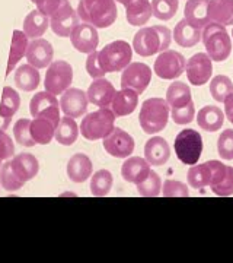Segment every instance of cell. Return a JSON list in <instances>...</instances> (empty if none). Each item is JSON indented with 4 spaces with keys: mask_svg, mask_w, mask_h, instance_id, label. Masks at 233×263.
<instances>
[{
    "mask_svg": "<svg viewBox=\"0 0 233 263\" xmlns=\"http://www.w3.org/2000/svg\"><path fill=\"white\" fill-rule=\"evenodd\" d=\"M172 40V32L168 27L153 25L144 27L136 32L133 38V48L141 57H150L156 53L168 50Z\"/></svg>",
    "mask_w": 233,
    "mask_h": 263,
    "instance_id": "1",
    "label": "cell"
},
{
    "mask_svg": "<svg viewBox=\"0 0 233 263\" xmlns=\"http://www.w3.org/2000/svg\"><path fill=\"white\" fill-rule=\"evenodd\" d=\"M76 12L95 28H110L118 16L115 0H80Z\"/></svg>",
    "mask_w": 233,
    "mask_h": 263,
    "instance_id": "2",
    "label": "cell"
},
{
    "mask_svg": "<svg viewBox=\"0 0 233 263\" xmlns=\"http://www.w3.org/2000/svg\"><path fill=\"white\" fill-rule=\"evenodd\" d=\"M201 40L207 54L215 62H224L232 53V40L223 25L210 22L203 29Z\"/></svg>",
    "mask_w": 233,
    "mask_h": 263,
    "instance_id": "3",
    "label": "cell"
},
{
    "mask_svg": "<svg viewBox=\"0 0 233 263\" xmlns=\"http://www.w3.org/2000/svg\"><path fill=\"white\" fill-rule=\"evenodd\" d=\"M168 119L169 105L163 98H149L140 108V126L147 135L163 130L168 124Z\"/></svg>",
    "mask_w": 233,
    "mask_h": 263,
    "instance_id": "4",
    "label": "cell"
},
{
    "mask_svg": "<svg viewBox=\"0 0 233 263\" xmlns=\"http://www.w3.org/2000/svg\"><path fill=\"white\" fill-rule=\"evenodd\" d=\"M133 47L124 40H117L107 44L98 51V62L105 73H114L124 70L131 63Z\"/></svg>",
    "mask_w": 233,
    "mask_h": 263,
    "instance_id": "5",
    "label": "cell"
},
{
    "mask_svg": "<svg viewBox=\"0 0 233 263\" xmlns=\"http://www.w3.org/2000/svg\"><path fill=\"white\" fill-rule=\"evenodd\" d=\"M115 123V114L110 108H99L98 111L86 114L80 124L82 136L88 141L105 139L112 130Z\"/></svg>",
    "mask_w": 233,
    "mask_h": 263,
    "instance_id": "6",
    "label": "cell"
},
{
    "mask_svg": "<svg viewBox=\"0 0 233 263\" xmlns=\"http://www.w3.org/2000/svg\"><path fill=\"white\" fill-rule=\"evenodd\" d=\"M174 148H175L178 160L186 165H194L201 158L203 138L194 129H184L177 135Z\"/></svg>",
    "mask_w": 233,
    "mask_h": 263,
    "instance_id": "7",
    "label": "cell"
},
{
    "mask_svg": "<svg viewBox=\"0 0 233 263\" xmlns=\"http://www.w3.org/2000/svg\"><path fill=\"white\" fill-rule=\"evenodd\" d=\"M72 81H73V67L65 60H56L48 66L44 86L47 92L58 95L63 94L70 88Z\"/></svg>",
    "mask_w": 233,
    "mask_h": 263,
    "instance_id": "8",
    "label": "cell"
},
{
    "mask_svg": "<svg viewBox=\"0 0 233 263\" xmlns=\"http://www.w3.org/2000/svg\"><path fill=\"white\" fill-rule=\"evenodd\" d=\"M186 60L185 57L175 50H165L155 60L153 70L160 79L172 81L184 73Z\"/></svg>",
    "mask_w": 233,
    "mask_h": 263,
    "instance_id": "9",
    "label": "cell"
},
{
    "mask_svg": "<svg viewBox=\"0 0 233 263\" xmlns=\"http://www.w3.org/2000/svg\"><path fill=\"white\" fill-rule=\"evenodd\" d=\"M210 171H211V180L210 187L213 193L217 196H230L233 195V167L224 165L220 161H207Z\"/></svg>",
    "mask_w": 233,
    "mask_h": 263,
    "instance_id": "10",
    "label": "cell"
},
{
    "mask_svg": "<svg viewBox=\"0 0 233 263\" xmlns=\"http://www.w3.org/2000/svg\"><path fill=\"white\" fill-rule=\"evenodd\" d=\"M152 81V69L146 63L134 62L122 70L121 88H130L141 94Z\"/></svg>",
    "mask_w": 233,
    "mask_h": 263,
    "instance_id": "11",
    "label": "cell"
},
{
    "mask_svg": "<svg viewBox=\"0 0 233 263\" xmlns=\"http://www.w3.org/2000/svg\"><path fill=\"white\" fill-rule=\"evenodd\" d=\"M213 60L205 53H196L188 59L185 65L188 81L196 86L207 84L213 73Z\"/></svg>",
    "mask_w": 233,
    "mask_h": 263,
    "instance_id": "12",
    "label": "cell"
},
{
    "mask_svg": "<svg viewBox=\"0 0 233 263\" xmlns=\"http://www.w3.org/2000/svg\"><path fill=\"white\" fill-rule=\"evenodd\" d=\"M103 149L115 158H129L134 151V139L125 130L114 127L103 141Z\"/></svg>",
    "mask_w": 233,
    "mask_h": 263,
    "instance_id": "13",
    "label": "cell"
},
{
    "mask_svg": "<svg viewBox=\"0 0 233 263\" xmlns=\"http://www.w3.org/2000/svg\"><path fill=\"white\" fill-rule=\"evenodd\" d=\"M29 111L32 117H46L58 124L60 122V110L56 95L47 91H41L32 97L29 103Z\"/></svg>",
    "mask_w": 233,
    "mask_h": 263,
    "instance_id": "14",
    "label": "cell"
},
{
    "mask_svg": "<svg viewBox=\"0 0 233 263\" xmlns=\"http://www.w3.org/2000/svg\"><path fill=\"white\" fill-rule=\"evenodd\" d=\"M77 25H79V15L70 6V3L50 18V27L58 37H70Z\"/></svg>",
    "mask_w": 233,
    "mask_h": 263,
    "instance_id": "15",
    "label": "cell"
},
{
    "mask_svg": "<svg viewBox=\"0 0 233 263\" xmlns=\"http://www.w3.org/2000/svg\"><path fill=\"white\" fill-rule=\"evenodd\" d=\"M70 40L77 51L91 54L96 51V47L99 44V34L91 24H79L72 32Z\"/></svg>",
    "mask_w": 233,
    "mask_h": 263,
    "instance_id": "16",
    "label": "cell"
},
{
    "mask_svg": "<svg viewBox=\"0 0 233 263\" xmlns=\"http://www.w3.org/2000/svg\"><path fill=\"white\" fill-rule=\"evenodd\" d=\"M60 107L63 113L72 119L82 117L88 110V95L79 88H69L60 98Z\"/></svg>",
    "mask_w": 233,
    "mask_h": 263,
    "instance_id": "17",
    "label": "cell"
},
{
    "mask_svg": "<svg viewBox=\"0 0 233 263\" xmlns=\"http://www.w3.org/2000/svg\"><path fill=\"white\" fill-rule=\"evenodd\" d=\"M53 54H54V50L50 41H47L44 38H35L28 44L25 56L29 65L37 69H44L48 65H51Z\"/></svg>",
    "mask_w": 233,
    "mask_h": 263,
    "instance_id": "18",
    "label": "cell"
},
{
    "mask_svg": "<svg viewBox=\"0 0 233 263\" xmlns=\"http://www.w3.org/2000/svg\"><path fill=\"white\" fill-rule=\"evenodd\" d=\"M8 164H9L12 173L15 174V177L22 184L34 179L39 171L38 160L31 154H18L13 157V160L8 161Z\"/></svg>",
    "mask_w": 233,
    "mask_h": 263,
    "instance_id": "19",
    "label": "cell"
},
{
    "mask_svg": "<svg viewBox=\"0 0 233 263\" xmlns=\"http://www.w3.org/2000/svg\"><path fill=\"white\" fill-rule=\"evenodd\" d=\"M115 88L108 79L98 78L96 81H93L89 89H88V101L92 103L93 105H98L99 108H105L108 105H111L112 98L115 95Z\"/></svg>",
    "mask_w": 233,
    "mask_h": 263,
    "instance_id": "20",
    "label": "cell"
},
{
    "mask_svg": "<svg viewBox=\"0 0 233 263\" xmlns=\"http://www.w3.org/2000/svg\"><path fill=\"white\" fill-rule=\"evenodd\" d=\"M152 171L150 164L144 158L140 157H131L129 160H125L122 162L121 167V176L122 179L133 184H139L143 180L149 176V173Z\"/></svg>",
    "mask_w": 233,
    "mask_h": 263,
    "instance_id": "21",
    "label": "cell"
},
{
    "mask_svg": "<svg viewBox=\"0 0 233 263\" xmlns=\"http://www.w3.org/2000/svg\"><path fill=\"white\" fill-rule=\"evenodd\" d=\"M139 104V94L130 88H122L121 91H117L111 103L112 113L115 117H125L131 114Z\"/></svg>",
    "mask_w": 233,
    "mask_h": 263,
    "instance_id": "22",
    "label": "cell"
},
{
    "mask_svg": "<svg viewBox=\"0 0 233 263\" xmlns=\"http://www.w3.org/2000/svg\"><path fill=\"white\" fill-rule=\"evenodd\" d=\"M20 105V97L19 94L12 89L10 86L3 88L2 94V103H0V129L5 130L10 124L12 117L16 114Z\"/></svg>",
    "mask_w": 233,
    "mask_h": 263,
    "instance_id": "23",
    "label": "cell"
},
{
    "mask_svg": "<svg viewBox=\"0 0 233 263\" xmlns=\"http://www.w3.org/2000/svg\"><path fill=\"white\" fill-rule=\"evenodd\" d=\"M144 157L150 165L159 167V165L166 164L171 157V148H169L168 142L160 136H155L149 139L144 146Z\"/></svg>",
    "mask_w": 233,
    "mask_h": 263,
    "instance_id": "24",
    "label": "cell"
},
{
    "mask_svg": "<svg viewBox=\"0 0 233 263\" xmlns=\"http://www.w3.org/2000/svg\"><path fill=\"white\" fill-rule=\"evenodd\" d=\"M67 176L75 183H83L92 176V161L84 154H75L67 162Z\"/></svg>",
    "mask_w": 233,
    "mask_h": 263,
    "instance_id": "25",
    "label": "cell"
},
{
    "mask_svg": "<svg viewBox=\"0 0 233 263\" xmlns=\"http://www.w3.org/2000/svg\"><path fill=\"white\" fill-rule=\"evenodd\" d=\"M208 5L210 0H186L184 16L197 28H204L207 24H210Z\"/></svg>",
    "mask_w": 233,
    "mask_h": 263,
    "instance_id": "26",
    "label": "cell"
},
{
    "mask_svg": "<svg viewBox=\"0 0 233 263\" xmlns=\"http://www.w3.org/2000/svg\"><path fill=\"white\" fill-rule=\"evenodd\" d=\"M201 28H197L193 24H189L185 18L179 21L174 29V38L178 46L184 48H191L197 46L201 41Z\"/></svg>",
    "mask_w": 233,
    "mask_h": 263,
    "instance_id": "27",
    "label": "cell"
},
{
    "mask_svg": "<svg viewBox=\"0 0 233 263\" xmlns=\"http://www.w3.org/2000/svg\"><path fill=\"white\" fill-rule=\"evenodd\" d=\"M152 16V2L150 0H131L125 5V18L133 27H141L147 24Z\"/></svg>",
    "mask_w": 233,
    "mask_h": 263,
    "instance_id": "28",
    "label": "cell"
},
{
    "mask_svg": "<svg viewBox=\"0 0 233 263\" xmlns=\"http://www.w3.org/2000/svg\"><path fill=\"white\" fill-rule=\"evenodd\" d=\"M57 123L46 119V117H34V120H31V136L35 141V143L39 145H48L53 141L54 133H56Z\"/></svg>",
    "mask_w": 233,
    "mask_h": 263,
    "instance_id": "29",
    "label": "cell"
},
{
    "mask_svg": "<svg viewBox=\"0 0 233 263\" xmlns=\"http://www.w3.org/2000/svg\"><path fill=\"white\" fill-rule=\"evenodd\" d=\"M198 126L205 132H217L224 123V113L216 105H205L197 116Z\"/></svg>",
    "mask_w": 233,
    "mask_h": 263,
    "instance_id": "30",
    "label": "cell"
},
{
    "mask_svg": "<svg viewBox=\"0 0 233 263\" xmlns=\"http://www.w3.org/2000/svg\"><path fill=\"white\" fill-rule=\"evenodd\" d=\"M208 18L223 27L233 25V0H210Z\"/></svg>",
    "mask_w": 233,
    "mask_h": 263,
    "instance_id": "31",
    "label": "cell"
},
{
    "mask_svg": "<svg viewBox=\"0 0 233 263\" xmlns=\"http://www.w3.org/2000/svg\"><path fill=\"white\" fill-rule=\"evenodd\" d=\"M50 25V18L41 13L39 10H32L24 19V32L28 38H39L44 35V32Z\"/></svg>",
    "mask_w": 233,
    "mask_h": 263,
    "instance_id": "32",
    "label": "cell"
},
{
    "mask_svg": "<svg viewBox=\"0 0 233 263\" xmlns=\"http://www.w3.org/2000/svg\"><path fill=\"white\" fill-rule=\"evenodd\" d=\"M15 85L19 89L25 91V92H31L35 91L39 85V72L37 67L28 65L19 66L15 72Z\"/></svg>",
    "mask_w": 233,
    "mask_h": 263,
    "instance_id": "33",
    "label": "cell"
},
{
    "mask_svg": "<svg viewBox=\"0 0 233 263\" xmlns=\"http://www.w3.org/2000/svg\"><path fill=\"white\" fill-rule=\"evenodd\" d=\"M166 103L171 108L185 107L193 103L189 86L184 82H172L166 91Z\"/></svg>",
    "mask_w": 233,
    "mask_h": 263,
    "instance_id": "34",
    "label": "cell"
},
{
    "mask_svg": "<svg viewBox=\"0 0 233 263\" xmlns=\"http://www.w3.org/2000/svg\"><path fill=\"white\" fill-rule=\"evenodd\" d=\"M79 136V129H77V124H76L75 119L66 116L61 117L60 122L57 124L56 133H54V138L60 145H65V146H70L73 145Z\"/></svg>",
    "mask_w": 233,
    "mask_h": 263,
    "instance_id": "35",
    "label": "cell"
},
{
    "mask_svg": "<svg viewBox=\"0 0 233 263\" xmlns=\"http://www.w3.org/2000/svg\"><path fill=\"white\" fill-rule=\"evenodd\" d=\"M27 48H28V37L24 31H13V38H12V47H10L9 62H8V70L6 75H9L12 69L16 66L19 60L27 54Z\"/></svg>",
    "mask_w": 233,
    "mask_h": 263,
    "instance_id": "36",
    "label": "cell"
},
{
    "mask_svg": "<svg viewBox=\"0 0 233 263\" xmlns=\"http://www.w3.org/2000/svg\"><path fill=\"white\" fill-rule=\"evenodd\" d=\"M112 183L114 179L111 173L108 170H99L93 174L91 180V193L96 197L107 196L111 190Z\"/></svg>",
    "mask_w": 233,
    "mask_h": 263,
    "instance_id": "37",
    "label": "cell"
},
{
    "mask_svg": "<svg viewBox=\"0 0 233 263\" xmlns=\"http://www.w3.org/2000/svg\"><path fill=\"white\" fill-rule=\"evenodd\" d=\"M233 92V82L230 78L224 75H217L210 82V94L216 101L223 103L224 100Z\"/></svg>",
    "mask_w": 233,
    "mask_h": 263,
    "instance_id": "38",
    "label": "cell"
},
{
    "mask_svg": "<svg viewBox=\"0 0 233 263\" xmlns=\"http://www.w3.org/2000/svg\"><path fill=\"white\" fill-rule=\"evenodd\" d=\"M179 0H152V15L159 21H169L177 15Z\"/></svg>",
    "mask_w": 233,
    "mask_h": 263,
    "instance_id": "39",
    "label": "cell"
},
{
    "mask_svg": "<svg viewBox=\"0 0 233 263\" xmlns=\"http://www.w3.org/2000/svg\"><path fill=\"white\" fill-rule=\"evenodd\" d=\"M211 180V171L208 164H200V165H193L188 171V184L194 189L205 187L210 184Z\"/></svg>",
    "mask_w": 233,
    "mask_h": 263,
    "instance_id": "40",
    "label": "cell"
},
{
    "mask_svg": "<svg viewBox=\"0 0 233 263\" xmlns=\"http://www.w3.org/2000/svg\"><path fill=\"white\" fill-rule=\"evenodd\" d=\"M160 190H162V180L155 171H150L149 176L137 184V192L144 197L159 196Z\"/></svg>",
    "mask_w": 233,
    "mask_h": 263,
    "instance_id": "41",
    "label": "cell"
},
{
    "mask_svg": "<svg viewBox=\"0 0 233 263\" xmlns=\"http://www.w3.org/2000/svg\"><path fill=\"white\" fill-rule=\"evenodd\" d=\"M29 126H31V120H29V119H20V120H18V122L15 123V126H13V136H15V141L18 142L19 145L27 146V148H31V146L35 145V141H34L32 136H31Z\"/></svg>",
    "mask_w": 233,
    "mask_h": 263,
    "instance_id": "42",
    "label": "cell"
},
{
    "mask_svg": "<svg viewBox=\"0 0 233 263\" xmlns=\"http://www.w3.org/2000/svg\"><path fill=\"white\" fill-rule=\"evenodd\" d=\"M217 151L222 160H233V129H226L222 132L217 141Z\"/></svg>",
    "mask_w": 233,
    "mask_h": 263,
    "instance_id": "43",
    "label": "cell"
},
{
    "mask_svg": "<svg viewBox=\"0 0 233 263\" xmlns=\"http://www.w3.org/2000/svg\"><path fill=\"white\" fill-rule=\"evenodd\" d=\"M0 186L5 189V190H8V192H15V190H19V189L24 186L15 177V174L12 173V170H10L8 162H5L2 165V168H0Z\"/></svg>",
    "mask_w": 233,
    "mask_h": 263,
    "instance_id": "44",
    "label": "cell"
},
{
    "mask_svg": "<svg viewBox=\"0 0 233 263\" xmlns=\"http://www.w3.org/2000/svg\"><path fill=\"white\" fill-rule=\"evenodd\" d=\"M171 117L177 124H189L196 117V107L194 103H189L185 107H179V108H172Z\"/></svg>",
    "mask_w": 233,
    "mask_h": 263,
    "instance_id": "45",
    "label": "cell"
},
{
    "mask_svg": "<svg viewBox=\"0 0 233 263\" xmlns=\"http://www.w3.org/2000/svg\"><path fill=\"white\" fill-rule=\"evenodd\" d=\"M32 3L37 5V9L44 13L46 16L51 18L56 12L69 5V0H31Z\"/></svg>",
    "mask_w": 233,
    "mask_h": 263,
    "instance_id": "46",
    "label": "cell"
},
{
    "mask_svg": "<svg viewBox=\"0 0 233 263\" xmlns=\"http://www.w3.org/2000/svg\"><path fill=\"white\" fill-rule=\"evenodd\" d=\"M163 196L165 197H188L189 192L186 184L177 180H166L163 183Z\"/></svg>",
    "mask_w": 233,
    "mask_h": 263,
    "instance_id": "47",
    "label": "cell"
},
{
    "mask_svg": "<svg viewBox=\"0 0 233 263\" xmlns=\"http://www.w3.org/2000/svg\"><path fill=\"white\" fill-rule=\"evenodd\" d=\"M15 154V145L10 139V136H8L5 130L0 129V164L5 160H9L13 157Z\"/></svg>",
    "mask_w": 233,
    "mask_h": 263,
    "instance_id": "48",
    "label": "cell"
},
{
    "mask_svg": "<svg viewBox=\"0 0 233 263\" xmlns=\"http://www.w3.org/2000/svg\"><path fill=\"white\" fill-rule=\"evenodd\" d=\"M86 70L91 78L93 79H98V78H102L105 75L101 66H99V62H98V51H93L91 53L88 59H86Z\"/></svg>",
    "mask_w": 233,
    "mask_h": 263,
    "instance_id": "49",
    "label": "cell"
},
{
    "mask_svg": "<svg viewBox=\"0 0 233 263\" xmlns=\"http://www.w3.org/2000/svg\"><path fill=\"white\" fill-rule=\"evenodd\" d=\"M224 103V116L227 117V120L233 124V92L226 100Z\"/></svg>",
    "mask_w": 233,
    "mask_h": 263,
    "instance_id": "50",
    "label": "cell"
},
{
    "mask_svg": "<svg viewBox=\"0 0 233 263\" xmlns=\"http://www.w3.org/2000/svg\"><path fill=\"white\" fill-rule=\"evenodd\" d=\"M115 2H118V3H121V5L125 6V5H129V3H130L131 0H115Z\"/></svg>",
    "mask_w": 233,
    "mask_h": 263,
    "instance_id": "51",
    "label": "cell"
},
{
    "mask_svg": "<svg viewBox=\"0 0 233 263\" xmlns=\"http://www.w3.org/2000/svg\"><path fill=\"white\" fill-rule=\"evenodd\" d=\"M232 35H233V29H232Z\"/></svg>",
    "mask_w": 233,
    "mask_h": 263,
    "instance_id": "52",
    "label": "cell"
}]
</instances>
